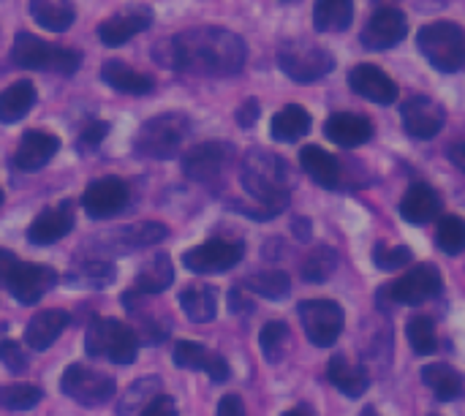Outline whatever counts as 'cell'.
Segmentation results:
<instances>
[{
    "label": "cell",
    "mask_w": 465,
    "mask_h": 416,
    "mask_svg": "<svg viewBox=\"0 0 465 416\" xmlns=\"http://www.w3.org/2000/svg\"><path fill=\"white\" fill-rule=\"evenodd\" d=\"M436 245L447 253V256H458L465 251V221L460 215H447L441 218L439 229H436Z\"/></svg>",
    "instance_id": "cell-40"
},
{
    "label": "cell",
    "mask_w": 465,
    "mask_h": 416,
    "mask_svg": "<svg viewBox=\"0 0 465 416\" xmlns=\"http://www.w3.org/2000/svg\"><path fill=\"white\" fill-rule=\"evenodd\" d=\"M153 25V8L150 5H128L117 11L114 16L104 19L98 25V38L106 46H123L128 38L144 33Z\"/></svg>",
    "instance_id": "cell-17"
},
{
    "label": "cell",
    "mask_w": 465,
    "mask_h": 416,
    "mask_svg": "<svg viewBox=\"0 0 465 416\" xmlns=\"http://www.w3.org/2000/svg\"><path fill=\"white\" fill-rule=\"evenodd\" d=\"M283 416H316L308 406H297V409H292V411H286Z\"/></svg>",
    "instance_id": "cell-54"
},
{
    "label": "cell",
    "mask_w": 465,
    "mask_h": 416,
    "mask_svg": "<svg viewBox=\"0 0 465 416\" xmlns=\"http://www.w3.org/2000/svg\"><path fill=\"white\" fill-rule=\"evenodd\" d=\"M242 188L262 204V218H275L289 204V172L286 163L267 153L251 150L240 172Z\"/></svg>",
    "instance_id": "cell-2"
},
{
    "label": "cell",
    "mask_w": 465,
    "mask_h": 416,
    "mask_svg": "<svg viewBox=\"0 0 465 416\" xmlns=\"http://www.w3.org/2000/svg\"><path fill=\"white\" fill-rule=\"evenodd\" d=\"M174 365L185 368V371H204L213 381H226L229 379V365L223 357L207 352L202 343H193V341H180L174 346V354H172Z\"/></svg>",
    "instance_id": "cell-21"
},
{
    "label": "cell",
    "mask_w": 465,
    "mask_h": 416,
    "mask_svg": "<svg viewBox=\"0 0 465 416\" xmlns=\"http://www.w3.org/2000/svg\"><path fill=\"white\" fill-rule=\"evenodd\" d=\"M68 313L60 311V308H49V311H41L30 319L27 330H25V343L35 352H44L49 349L60 335L63 330L68 327Z\"/></svg>",
    "instance_id": "cell-24"
},
{
    "label": "cell",
    "mask_w": 465,
    "mask_h": 416,
    "mask_svg": "<svg viewBox=\"0 0 465 416\" xmlns=\"http://www.w3.org/2000/svg\"><path fill=\"white\" fill-rule=\"evenodd\" d=\"M155 60L174 71L202 74V76H234L242 71L248 49L245 41L226 27H191L153 49Z\"/></svg>",
    "instance_id": "cell-1"
},
{
    "label": "cell",
    "mask_w": 465,
    "mask_h": 416,
    "mask_svg": "<svg viewBox=\"0 0 465 416\" xmlns=\"http://www.w3.org/2000/svg\"><path fill=\"white\" fill-rule=\"evenodd\" d=\"M30 14L49 33H63L76 19V8L71 0H30Z\"/></svg>",
    "instance_id": "cell-31"
},
{
    "label": "cell",
    "mask_w": 465,
    "mask_h": 416,
    "mask_svg": "<svg viewBox=\"0 0 465 416\" xmlns=\"http://www.w3.org/2000/svg\"><path fill=\"white\" fill-rule=\"evenodd\" d=\"M41 390L35 384H5L0 387V406L8 411H27L41 403Z\"/></svg>",
    "instance_id": "cell-41"
},
{
    "label": "cell",
    "mask_w": 465,
    "mask_h": 416,
    "mask_svg": "<svg viewBox=\"0 0 465 416\" xmlns=\"http://www.w3.org/2000/svg\"><path fill=\"white\" fill-rule=\"evenodd\" d=\"M278 65L289 79H294L300 84H313L332 71L335 60L327 49H322L311 41L289 38L278 46Z\"/></svg>",
    "instance_id": "cell-7"
},
{
    "label": "cell",
    "mask_w": 465,
    "mask_h": 416,
    "mask_svg": "<svg viewBox=\"0 0 465 416\" xmlns=\"http://www.w3.org/2000/svg\"><path fill=\"white\" fill-rule=\"evenodd\" d=\"M411 248L406 245H395V248H376V256H373V264L384 272H395L401 267H406L411 262Z\"/></svg>",
    "instance_id": "cell-44"
},
{
    "label": "cell",
    "mask_w": 465,
    "mask_h": 416,
    "mask_svg": "<svg viewBox=\"0 0 465 416\" xmlns=\"http://www.w3.org/2000/svg\"><path fill=\"white\" fill-rule=\"evenodd\" d=\"M360 416H381V414H379V411H376L373 406H365V409H362V414H360Z\"/></svg>",
    "instance_id": "cell-55"
},
{
    "label": "cell",
    "mask_w": 465,
    "mask_h": 416,
    "mask_svg": "<svg viewBox=\"0 0 465 416\" xmlns=\"http://www.w3.org/2000/svg\"><path fill=\"white\" fill-rule=\"evenodd\" d=\"M106 134H109V125H106V123H90V125H84V131L79 134V147H82V150H95Z\"/></svg>",
    "instance_id": "cell-46"
},
{
    "label": "cell",
    "mask_w": 465,
    "mask_h": 416,
    "mask_svg": "<svg viewBox=\"0 0 465 416\" xmlns=\"http://www.w3.org/2000/svg\"><path fill=\"white\" fill-rule=\"evenodd\" d=\"M256 117H259V104L251 98V101H245L240 109H237V123L242 125V128H251L253 123H256Z\"/></svg>",
    "instance_id": "cell-49"
},
{
    "label": "cell",
    "mask_w": 465,
    "mask_h": 416,
    "mask_svg": "<svg viewBox=\"0 0 465 416\" xmlns=\"http://www.w3.org/2000/svg\"><path fill=\"white\" fill-rule=\"evenodd\" d=\"M300 163L308 172V177L313 183H319L322 188H338L341 185V163L335 161L332 153H327L319 144H308L300 150Z\"/></svg>",
    "instance_id": "cell-25"
},
{
    "label": "cell",
    "mask_w": 465,
    "mask_h": 416,
    "mask_svg": "<svg viewBox=\"0 0 465 416\" xmlns=\"http://www.w3.org/2000/svg\"><path fill=\"white\" fill-rule=\"evenodd\" d=\"M101 79L120 90V93H128V95H147L153 90V79L147 74H139L128 65H123L120 60H106L101 65Z\"/></svg>",
    "instance_id": "cell-30"
},
{
    "label": "cell",
    "mask_w": 465,
    "mask_h": 416,
    "mask_svg": "<svg viewBox=\"0 0 465 416\" xmlns=\"http://www.w3.org/2000/svg\"><path fill=\"white\" fill-rule=\"evenodd\" d=\"M245 248L242 243H232V240H210L204 245L191 248L183 256V264L196 272V275H210V272H226L234 264H240Z\"/></svg>",
    "instance_id": "cell-12"
},
{
    "label": "cell",
    "mask_w": 465,
    "mask_h": 416,
    "mask_svg": "<svg viewBox=\"0 0 465 416\" xmlns=\"http://www.w3.org/2000/svg\"><path fill=\"white\" fill-rule=\"evenodd\" d=\"M139 416H180V414H177V403H174V398H169V395H158V398H153V401L142 409V414Z\"/></svg>",
    "instance_id": "cell-47"
},
{
    "label": "cell",
    "mask_w": 465,
    "mask_h": 416,
    "mask_svg": "<svg viewBox=\"0 0 465 416\" xmlns=\"http://www.w3.org/2000/svg\"><path fill=\"white\" fill-rule=\"evenodd\" d=\"M253 294L259 297H267V300H283L289 292H292V281L286 272L281 270H270V272H259L253 278H248L245 283Z\"/></svg>",
    "instance_id": "cell-38"
},
{
    "label": "cell",
    "mask_w": 465,
    "mask_h": 416,
    "mask_svg": "<svg viewBox=\"0 0 465 416\" xmlns=\"http://www.w3.org/2000/svg\"><path fill=\"white\" fill-rule=\"evenodd\" d=\"M422 381H425V387H428L441 403L458 401V398H463L465 392L463 376H460L455 368L444 365V362L425 365V368H422Z\"/></svg>",
    "instance_id": "cell-28"
},
{
    "label": "cell",
    "mask_w": 465,
    "mask_h": 416,
    "mask_svg": "<svg viewBox=\"0 0 465 416\" xmlns=\"http://www.w3.org/2000/svg\"><path fill=\"white\" fill-rule=\"evenodd\" d=\"M327 379L332 381V387L338 392H343L346 398H362L368 392V373L360 365H351L346 357H332L330 368H327Z\"/></svg>",
    "instance_id": "cell-29"
},
{
    "label": "cell",
    "mask_w": 465,
    "mask_h": 416,
    "mask_svg": "<svg viewBox=\"0 0 465 416\" xmlns=\"http://www.w3.org/2000/svg\"><path fill=\"white\" fill-rule=\"evenodd\" d=\"M450 161L460 169L465 174V139H460V142H455L452 147H450Z\"/></svg>",
    "instance_id": "cell-50"
},
{
    "label": "cell",
    "mask_w": 465,
    "mask_h": 416,
    "mask_svg": "<svg viewBox=\"0 0 465 416\" xmlns=\"http://www.w3.org/2000/svg\"><path fill=\"white\" fill-rule=\"evenodd\" d=\"M354 22V0H316L313 27L319 33H343Z\"/></svg>",
    "instance_id": "cell-32"
},
{
    "label": "cell",
    "mask_w": 465,
    "mask_h": 416,
    "mask_svg": "<svg viewBox=\"0 0 465 416\" xmlns=\"http://www.w3.org/2000/svg\"><path fill=\"white\" fill-rule=\"evenodd\" d=\"M74 229V213H71V204L63 202L57 207H49L44 210L27 229V240L33 245H52L57 240H63L68 232Z\"/></svg>",
    "instance_id": "cell-23"
},
{
    "label": "cell",
    "mask_w": 465,
    "mask_h": 416,
    "mask_svg": "<svg viewBox=\"0 0 465 416\" xmlns=\"http://www.w3.org/2000/svg\"><path fill=\"white\" fill-rule=\"evenodd\" d=\"M401 215H403V221H409L414 226H425V223L436 221L441 215L439 191L428 183H414L401 202Z\"/></svg>",
    "instance_id": "cell-22"
},
{
    "label": "cell",
    "mask_w": 465,
    "mask_h": 416,
    "mask_svg": "<svg viewBox=\"0 0 465 416\" xmlns=\"http://www.w3.org/2000/svg\"><path fill=\"white\" fill-rule=\"evenodd\" d=\"M11 57L22 68L54 71V74H65V76L74 74L79 68V60H82V54L76 49L46 44L44 38H38L33 33H16L14 46H11Z\"/></svg>",
    "instance_id": "cell-4"
},
{
    "label": "cell",
    "mask_w": 465,
    "mask_h": 416,
    "mask_svg": "<svg viewBox=\"0 0 465 416\" xmlns=\"http://www.w3.org/2000/svg\"><path fill=\"white\" fill-rule=\"evenodd\" d=\"M60 390L63 395H68L71 401L82 403V406H104L114 398V379L109 373L93 371L87 365H68L63 379H60Z\"/></svg>",
    "instance_id": "cell-9"
},
{
    "label": "cell",
    "mask_w": 465,
    "mask_h": 416,
    "mask_svg": "<svg viewBox=\"0 0 465 416\" xmlns=\"http://www.w3.org/2000/svg\"><path fill=\"white\" fill-rule=\"evenodd\" d=\"M172 283H174V264H172V259H169L166 253H158V256L147 259V262L139 267L134 294L153 297V294L166 292Z\"/></svg>",
    "instance_id": "cell-26"
},
{
    "label": "cell",
    "mask_w": 465,
    "mask_h": 416,
    "mask_svg": "<svg viewBox=\"0 0 465 416\" xmlns=\"http://www.w3.org/2000/svg\"><path fill=\"white\" fill-rule=\"evenodd\" d=\"M401 123H403L409 136H414V139H433L444 128L447 112L430 95H411L409 101H403Z\"/></svg>",
    "instance_id": "cell-13"
},
{
    "label": "cell",
    "mask_w": 465,
    "mask_h": 416,
    "mask_svg": "<svg viewBox=\"0 0 465 416\" xmlns=\"http://www.w3.org/2000/svg\"><path fill=\"white\" fill-rule=\"evenodd\" d=\"M406 33H409V19L403 11L379 8L362 30V44L373 52H384V49L398 46L406 38Z\"/></svg>",
    "instance_id": "cell-15"
},
{
    "label": "cell",
    "mask_w": 465,
    "mask_h": 416,
    "mask_svg": "<svg viewBox=\"0 0 465 416\" xmlns=\"http://www.w3.org/2000/svg\"><path fill=\"white\" fill-rule=\"evenodd\" d=\"M417 46L436 71L455 74L465 65V33L455 22L425 25L417 35Z\"/></svg>",
    "instance_id": "cell-3"
},
{
    "label": "cell",
    "mask_w": 465,
    "mask_h": 416,
    "mask_svg": "<svg viewBox=\"0 0 465 416\" xmlns=\"http://www.w3.org/2000/svg\"><path fill=\"white\" fill-rule=\"evenodd\" d=\"M114 275H117L114 264H109V262H87V264L76 267L68 275L71 278L68 283L82 286V289H106V286L114 283Z\"/></svg>",
    "instance_id": "cell-36"
},
{
    "label": "cell",
    "mask_w": 465,
    "mask_h": 416,
    "mask_svg": "<svg viewBox=\"0 0 465 416\" xmlns=\"http://www.w3.org/2000/svg\"><path fill=\"white\" fill-rule=\"evenodd\" d=\"M60 150V139L46 131H27L14 153V163L19 172H38L44 169L54 153Z\"/></svg>",
    "instance_id": "cell-19"
},
{
    "label": "cell",
    "mask_w": 465,
    "mask_h": 416,
    "mask_svg": "<svg viewBox=\"0 0 465 416\" xmlns=\"http://www.w3.org/2000/svg\"><path fill=\"white\" fill-rule=\"evenodd\" d=\"M229 158H232V144L204 142V144H196V147H191L185 153L183 172L193 183H210V180H215L223 172V166L229 163Z\"/></svg>",
    "instance_id": "cell-18"
},
{
    "label": "cell",
    "mask_w": 465,
    "mask_h": 416,
    "mask_svg": "<svg viewBox=\"0 0 465 416\" xmlns=\"http://www.w3.org/2000/svg\"><path fill=\"white\" fill-rule=\"evenodd\" d=\"M300 322L308 335V341L319 349H330L338 343L346 327V313L338 302L332 300H305L300 308Z\"/></svg>",
    "instance_id": "cell-8"
},
{
    "label": "cell",
    "mask_w": 465,
    "mask_h": 416,
    "mask_svg": "<svg viewBox=\"0 0 465 416\" xmlns=\"http://www.w3.org/2000/svg\"><path fill=\"white\" fill-rule=\"evenodd\" d=\"M16 264V259H14V253H8V251H0V283L5 281V275H8V270Z\"/></svg>",
    "instance_id": "cell-52"
},
{
    "label": "cell",
    "mask_w": 465,
    "mask_h": 416,
    "mask_svg": "<svg viewBox=\"0 0 465 416\" xmlns=\"http://www.w3.org/2000/svg\"><path fill=\"white\" fill-rule=\"evenodd\" d=\"M215 416H245V406L237 395H226V398H221Z\"/></svg>",
    "instance_id": "cell-48"
},
{
    "label": "cell",
    "mask_w": 465,
    "mask_h": 416,
    "mask_svg": "<svg viewBox=\"0 0 465 416\" xmlns=\"http://www.w3.org/2000/svg\"><path fill=\"white\" fill-rule=\"evenodd\" d=\"M35 104V87L30 82H16L0 93V123L22 120Z\"/></svg>",
    "instance_id": "cell-34"
},
{
    "label": "cell",
    "mask_w": 465,
    "mask_h": 416,
    "mask_svg": "<svg viewBox=\"0 0 465 416\" xmlns=\"http://www.w3.org/2000/svg\"><path fill=\"white\" fill-rule=\"evenodd\" d=\"M117 234H120V240H123L125 248H147V245H153V243H161V240L169 234V229H166L163 223L147 221V223L128 226V229L117 232Z\"/></svg>",
    "instance_id": "cell-42"
},
{
    "label": "cell",
    "mask_w": 465,
    "mask_h": 416,
    "mask_svg": "<svg viewBox=\"0 0 465 416\" xmlns=\"http://www.w3.org/2000/svg\"><path fill=\"white\" fill-rule=\"evenodd\" d=\"M338 270V253L327 245L316 248L305 262H302V281L305 283H324L332 278V272Z\"/></svg>",
    "instance_id": "cell-35"
},
{
    "label": "cell",
    "mask_w": 465,
    "mask_h": 416,
    "mask_svg": "<svg viewBox=\"0 0 465 416\" xmlns=\"http://www.w3.org/2000/svg\"><path fill=\"white\" fill-rule=\"evenodd\" d=\"M308 131H311V114L297 104L283 106L270 123V134H272L275 142H297Z\"/></svg>",
    "instance_id": "cell-33"
},
{
    "label": "cell",
    "mask_w": 465,
    "mask_h": 416,
    "mask_svg": "<svg viewBox=\"0 0 465 416\" xmlns=\"http://www.w3.org/2000/svg\"><path fill=\"white\" fill-rule=\"evenodd\" d=\"M406 338L411 343V349L422 357L433 354L439 349V335H436V324L428 316H414L406 327Z\"/></svg>",
    "instance_id": "cell-39"
},
{
    "label": "cell",
    "mask_w": 465,
    "mask_h": 416,
    "mask_svg": "<svg viewBox=\"0 0 465 416\" xmlns=\"http://www.w3.org/2000/svg\"><path fill=\"white\" fill-rule=\"evenodd\" d=\"M0 362L8 368V373H25L27 365H30L25 349L19 343H14V341H3L0 343Z\"/></svg>",
    "instance_id": "cell-45"
},
{
    "label": "cell",
    "mask_w": 465,
    "mask_h": 416,
    "mask_svg": "<svg viewBox=\"0 0 465 416\" xmlns=\"http://www.w3.org/2000/svg\"><path fill=\"white\" fill-rule=\"evenodd\" d=\"M0 204H3V188H0Z\"/></svg>",
    "instance_id": "cell-56"
},
{
    "label": "cell",
    "mask_w": 465,
    "mask_h": 416,
    "mask_svg": "<svg viewBox=\"0 0 465 416\" xmlns=\"http://www.w3.org/2000/svg\"><path fill=\"white\" fill-rule=\"evenodd\" d=\"M188 136V117L183 112H163L142 125L136 134V153L144 158H174Z\"/></svg>",
    "instance_id": "cell-6"
},
{
    "label": "cell",
    "mask_w": 465,
    "mask_h": 416,
    "mask_svg": "<svg viewBox=\"0 0 465 416\" xmlns=\"http://www.w3.org/2000/svg\"><path fill=\"white\" fill-rule=\"evenodd\" d=\"M292 229H294V234L305 243L308 237H311V223L308 221H302V218H297L294 223H292Z\"/></svg>",
    "instance_id": "cell-53"
},
{
    "label": "cell",
    "mask_w": 465,
    "mask_h": 416,
    "mask_svg": "<svg viewBox=\"0 0 465 416\" xmlns=\"http://www.w3.org/2000/svg\"><path fill=\"white\" fill-rule=\"evenodd\" d=\"M180 308L183 313L196 322V324H207L218 316V289L207 286V283H196L183 289L180 294Z\"/></svg>",
    "instance_id": "cell-27"
},
{
    "label": "cell",
    "mask_w": 465,
    "mask_h": 416,
    "mask_svg": "<svg viewBox=\"0 0 465 416\" xmlns=\"http://www.w3.org/2000/svg\"><path fill=\"white\" fill-rule=\"evenodd\" d=\"M349 87H351L357 95H362V98H368V101H373V104H381V106L395 104L398 95H401L395 79H392L387 71H381L379 65H373V63H360V65H354V68L349 71Z\"/></svg>",
    "instance_id": "cell-16"
},
{
    "label": "cell",
    "mask_w": 465,
    "mask_h": 416,
    "mask_svg": "<svg viewBox=\"0 0 465 416\" xmlns=\"http://www.w3.org/2000/svg\"><path fill=\"white\" fill-rule=\"evenodd\" d=\"M84 352L98 360H109L114 365H131L139 352V341L117 319H95L84 332Z\"/></svg>",
    "instance_id": "cell-5"
},
{
    "label": "cell",
    "mask_w": 465,
    "mask_h": 416,
    "mask_svg": "<svg viewBox=\"0 0 465 416\" xmlns=\"http://www.w3.org/2000/svg\"><path fill=\"white\" fill-rule=\"evenodd\" d=\"M259 346H262V354L270 365H278L286 354V346H289V324L286 322H270L262 327V335H259Z\"/></svg>",
    "instance_id": "cell-37"
},
{
    "label": "cell",
    "mask_w": 465,
    "mask_h": 416,
    "mask_svg": "<svg viewBox=\"0 0 465 416\" xmlns=\"http://www.w3.org/2000/svg\"><path fill=\"white\" fill-rule=\"evenodd\" d=\"M242 300H245V297H242L240 292H232V302H229L232 313H240V311H242V313H248V311L253 308L251 302H242Z\"/></svg>",
    "instance_id": "cell-51"
},
{
    "label": "cell",
    "mask_w": 465,
    "mask_h": 416,
    "mask_svg": "<svg viewBox=\"0 0 465 416\" xmlns=\"http://www.w3.org/2000/svg\"><path fill=\"white\" fill-rule=\"evenodd\" d=\"M324 134L338 147H360L373 139V123L365 114L338 112L324 123Z\"/></svg>",
    "instance_id": "cell-20"
},
{
    "label": "cell",
    "mask_w": 465,
    "mask_h": 416,
    "mask_svg": "<svg viewBox=\"0 0 465 416\" xmlns=\"http://www.w3.org/2000/svg\"><path fill=\"white\" fill-rule=\"evenodd\" d=\"M57 283V272L52 267H44V264H27V262H16L3 286L11 292V297L19 302V305H35L46 292H52Z\"/></svg>",
    "instance_id": "cell-11"
},
{
    "label": "cell",
    "mask_w": 465,
    "mask_h": 416,
    "mask_svg": "<svg viewBox=\"0 0 465 416\" xmlns=\"http://www.w3.org/2000/svg\"><path fill=\"white\" fill-rule=\"evenodd\" d=\"M441 292V272L436 264H417L395 283L379 292V302L390 300L395 305H422Z\"/></svg>",
    "instance_id": "cell-10"
},
{
    "label": "cell",
    "mask_w": 465,
    "mask_h": 416,
    "mask_svg": "<svg viewBox=\"0 0 465 416\" xmlns=\"http://www.w3.org/2000/svg\"><path fill=\"white\" fill-rule=\"evenodd\" d=\"M128 204V185L120 177H101L82 193V207L93 221L117 215Z\"/></svg>",
    "instance_id": "cell-14"
},
{
    "label": "cell",
    "mask_w": 465,
    "mask_h": 416,
    "mask_svg": "<svg viewBox=\"0 0 465 416\" xmlns=\"http://www.w3.org/2000/svg\"><path fill=\"white\" fill-rule=\"evenodd\" d=\"M161 387V379H142V381H136L131 390H128V395L120 401V411L117 414L120 416H131V411L134 409H144L153 398V392Z\"/></svg>",
    "instance_id": "cell-43"
}]
</instances>
